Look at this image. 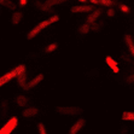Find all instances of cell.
Returning <instances> with one entry per match:
<instances>
[{
	"mask_svg": "<svg viewBox=\"0 0 134 134\" xmlns=\"http://www.w3.org/2000/svg\"><path fill=\"white\" fill-rule=\"evenodd\" d=\"M58 21H59V16L53 15V16H51L50 18L44 19V21L39 22L36 25H34V27H33V28H31L30 30L27 33V40H31V39L36 37L37 35L40 34L42 30H45V29L48 28L51 24H53V23L58 22Z\"/></svg>",
	"mask_w": 134,
	"mask_h": 134,
	"instance_id": "obj_1",
	"label": "cell"
},
{
	"mask_svg": "<svg viewBox=\"0 0 134 134\" xmlns=\"http://www.w3.org/2000/svg\"><path fill=\"white\" fill-rule=\"evenodd\" d=\"M22 72H25L24 64H19V65H17L16 68H13L12 70H10V71L3 74V76H0V87H3L4 85H6L7 82H10L11 80L16 79L19 74H22Z\"/></svg>",
	"mask_w": 134,
	"mask_h": 134,
	"instance_id": "obj_2",
	"label": "cell"
},
{
	"mask_svg": "<svg viewBox=\"0 0 134 134\" xmlns=\"http://www.w3.org/2000/svg\"><path fill=\"white\" fill-rule=\"evenodd\" d=\"M56 112L64 116H80L83 109L80 106H56Z\"/></svg>",
	"mask_w": 134,
	"mask_h": 134,
	"instance_id": "obj_3",
	"label": "cell"
},
{
	"mask_svg": "<svg viewBox=\"0 0 134 134\" xmlns=\"http://www.w3.org/2000/svg\"><path fill=\"white\" fill-rule=\"evenodd\" d=\"M86 122H87V121H86L83 117L77 119L71 126H70V128H69V131H68V133H66V134H79L85 128Z\"/></svg>",
	"mask_w": 134,
	"mask_h": 134,
	"instance_id": "obj_4",
	"label": "cell"
},
{
	"mask_svg": "<svg viewBox=\"0 0 134 134\" xmlns=\"http://www.w3.org/2000/svg\"><path fill=\"white\" fill-rule=\"evenodd\" d=\"M44 74H37L35 75L34 77L31 79L30 81H27V85H25V87L23 88V91L24 92H28V91H31L33 88H35L39 83H41V81L44 80Z\"/></svg>",
	"mask_w": 134,
	"mask_h": 134,
	"instance_id": "obj_5",
	"label": "cell"
},
{
	"mask_svg": "<svg viewBox=\"0 0 134 134\" xmlns=\"http://www.w3.org/2000/svg\"><path fill=\"white\" fill-rule=\"evenodd\" d=\"M17 123H18V119L15 117V116L11 117V119L6 122V125L0 129V134H10L16 127H17Z\"/></svg>",
	"mask_w": 134,
	"mask_h": 134,
	"instance_id": "obj_6",
	"label": "cell"
},
{
	"mask_svg": "<svg viewBox=\"0 0 134 134\" xmlns=\"http://www.w3.org/2000/svg\"><path fill=\"white\" fill-rule=\"evenodd\" d=\"M40 109L36 108V106H29V108H25L22 111V117L24 119H31V117H35L36 115H39Z\"/></svg>",
	"mask_w": 134,
	"mask_h": 134,
	"instance_id": "obj_7",
	"label": "cell"
},
{
	"mask_svg": "<svg viewBox=\"0 0 134 134\" xmlns=\"http://www.w3.org/2000/svg\"><path fill=\"white\" fill-rule=\"evenodd\" d=\"M123 40H125V45H126V47H127L129 54H131L132 57H134V40H133V37H132V35L128 34V33L125 34Z\"/></svg>",
	"mask_w": 134,
	"mask_h": 134,
	"instance_id": "obj_8",
	"label": "cell"
},
{
	"mask_svg": "<svg viewBox=\"0 0 134 134\" xmlns=\"http://www.w3.org/2000/svg\"><path fill=\"white\" fill-rule=\"evenodd\" d=\"M93 10H94V7L92 5H77V6L71 7V12L72 13H88V12H92Z\"/></svg>",
	"mask_w": 134,
	"mask_h": 134,
	"instance_id": "obj_9",
	"label": "cell"
},
{
	"mask_svg": "<svg viewBox=\"0 0 134 134\" xmlns=\"http://www.w3.org/2000/svg\"><path fill=\"white\" fill-rule=\"evenodd\" d=\"M9 110H10V104L7 99H3L0 102V120L6 119L9 115Z\"/></svg>",
	"mask_w": 134,
	"mask_h": 134,
	"instance_id": "obj_10",
	"label": "cell"
},
{
	"mask_svg": "<svg viewBox=\"0 0 134 134\" xmlns=\"http://www.w3.org/2000/svg\"><path fill=\"white\" fill-rule=\"evenodd\" d=\"M15 103L17 104V106H19V108H25V106L30 103V99H29L25 94H18V96H16V98H15Z\"/></svg>",
	"mask_w": 134,
	"mask_h": 134,
	"instance_id": "obj_11",
	"label": "cell"
},
{
	"mask_svg": "<svg viewBox=\"0 0 134 134\" xmlns=\"http://www.w3.org/2000/svg\"><path fill=\"white\" fill-rule=\"evenodd\" d=\"M102 13H103V11H102L100 9L93 10V11L90 13V16L87 17V19H86V21H87V23H88V24H93V23H96V21L99 18Z\"/></svg>",
	"mask_w": 134,
	"mask_h": 134,
	"instance_id": "obj_12",
	"label": "cell"
},
{
	"mask_svg": "<svg viewBox=\"0 0 134 134\" xmlns=\"http://www.w3.org/2000/svg\"><path fill=\"white\" fill-rule=\"evenodd\" d=\"M34 5H35V9L39 10V11H42V12H48V13L53 12L52 7L46 6V5H45V3H41V1H39V0H36V1H35Z\"/></svg>",
	"mask_w": 134,
	"mask_h": 134,
	"instance_id": "obj_13",
	"label": "cell"
},
{
	"mask_svg": "<svg viewBox=\"0 0 134 134\" xmlns=\"http://www.w3.org/2000/svg\"><path fill=\"white\" fill-rule=\"evenodd\" d=\"M22 19H23V12H21V11H15L12 13V16H11V23L13 25L19 24L22 22Z\"/></svg>",
	"mask_w": 134,
	"mask_h": 134,
	"instance_id": "obj_14",
	"label": "cell"
},
{
	"mask_svg": "<svg viewBox=\"0 0 134 134\" xmlns=\"http://www.w3.org/2000/svg\"><path fill=\"white\" fill-rule=\"evenodd\" d=\"M105 62H106V64H108V65L112 69V71H114V72H119L120 71V68H119V65H117V62H116L112 57L108 56L105 58Z\"/></svg>",
	"mask_w": 134,
	"mask_h": 134,
	"instance_id": "obj_15",
	"label": "cell"
},
{
	"mask_svg": "<svg viewBox=\"0 0 134 134\" xmlns=\"http://www.w3.org/2000/svg\"><path fill=\"white\" fill-rule=\"evenodd\" d=\"M16 79H17V83H18V87L23 90V88L25 87V85H27V74H25V72H22V74H19Z\"/></svg>",
	"mask_w": 134,
	"mask_h": 134,
	"instance_id": "obj_16",
	"label": "cell"
},
{
	"mask_svg": "<svg viewBox=\"0 0 134 134\" xmlns=\"http://www.w3.org/2000/svg\"><path fill=\"white\" fill-rule=\"evenodd\" d=\"M122 121L134 122V111H125L122 114Z\"/></svg>",
	"mask_w": 134,
	"mask_h": 134,
	"instance_id": "obj_17",
	"label": "cell"
},
{
	"mask_svg": "<svg viewBox=\"0 0 134 134\" xmlns=\"http://www.w3.org/2000/svg\"><path fill=\"white\" fill-rule=\"evenodd\" d=\"M105 24L106 23L104 22V21L100 23H93V24H91V30L94 31V33H98V31H100L104 27H105Z\"/></svg>",
	"mask_w": 134,
	"mask_h": 134,
	"instance_id": "obj_18",
	"label": "cell"
},
{
	"mask_svg": "<svg viewBox=\"0 0 134 134\" xmlns=\"http://www.w3.org/2000/svg\"><path fill=\"white\" fill-rule=\"evenodd\" d=\"M90 30H91V24H88V23H85V24H82L81 27H80V29H79V34L87 35L88 33H90Z\"/></svg>",
	"mask_w": 134,
	"mask_h": 134,
	"instance_id": "obj_19",
	"label": "cell"
},
{
	"mask_svg": "<svg viewBox=\"0 0 134 134\" xmlns=\"http://www.w3.org/2000/svg\"><path fill=\"white\" fill-rule=\"evenodd\" d=\"M58 48V42H51L45 47V53H51Z\"/></svg>",
	"mask_w": 134,
	"mask_h": 134,
	"instance_id": "obj_20",
	"label": "cell"
},
{
	"mask_svg": "<svg viewBox=\"0 0 134 134\" xmlns=\"http://www.w3.org/2000/svg\"><path fill=\"white\" fill-rule=\"evenodd\" d=\"M65 1H68V0H46V1H45V5L51 7V6H56V5L65 3Z\"/></svg>",
	"mask_w": 134,
	"mask_h": 134,
	"instance_id": "obj_21",
	"label": "cell"
},
{
	"mask_svg": "<svg viewBox=\"0 0 134 134\" xmlns=\"http://www.w3.org/2000/svg\"><path fill=\"white\" fill-rule=\"evenodd\" d=\"M99 4L100 5H103V6H108L110 9V7L115 6V1L114 0H99Z\"/></svg>",
	"mask_w": 134,
	"mask_h": 134,
	"instance_id": "obj_22",
	"label": "cell"
},
{
	"mask_svg": "<svg viewBox=\"0 0 134 134\" xmlns=\"http://www.w3.org/2000/svg\"><path fill=\"white\" fill-rule=\"evenodd\" d=\"M37 132H39V134H48L46 127H45V125L42 122H39V123H37Z\"/></svg>",
	"mask_w": 134,
	"mask_h": 134,
	"instance_id": "obj_23",
	"label": "cell"
},
{
	"mask_svg": "<svg viewBox=\"0 0 134 134\" xmlns=\"http://www.w3.org/2000/svg\"><path fill=\"white\" fill-rule=\"evenodd\" d=\"M119 134H129V128L127 125H121L119 129Z\"/></svg>",
	"mask_w": 134,
	"mask_h": 134,
	"instance_id": "obj_24",
	"label": "cell"
},
{
	"mask_svg": "<svg viewBox=\"0 0 134 134\" xmlns=\"http://www.w3.org/2000/svg\"><path fill=\"white\" fill-rule=\"evenodd\" d=\"M119 9L121 10L123 13H129V12H131V9H129V6H127L126 4H120V5H119Z\"/></svg>",
	"mask_w": 134,
	"mask_h": 134,
	"instance_id": "obj_25",
	"label": "cell"
},
{
	"mask_svg": "<svg viewBox=\"0 0 134 134\" xmlns=\"http://www.w3.org/2000/svg\"><path fill=\"white\" fill-rule=\"evenodd\" d=\"M121 58H122V59H123V60H126V62H129V63L132 62V58H131V57H129V56H128V54H127V53H126V52H122V54H121Z\"/></svg>",
	"mask_w": 134,
	"mask_h": 134,
	"instance_id": "obj_26",
	"label": "cell"
},
{
	"mask_svg": "<svg viewBox=\"0 0 134 134\" xmlns=\"http://www.w3.org/2000/svg\"><path fill=\"white\" fill-rule=\"evenodd\" d=\"M106 15L109 16V17H115L116 11L112 9V7H110V9H108V11H106Z\"/></svg>",
	"mask_w": 134,
	"mask_h": 134,
	"instance_id": "obj_27",
	"label": "cell"
},
{
	"mask_svg": "<svg viewBox=\"0 0 134 134\" xmlns=\"http://www.w3.org/2000/svg\"><path fill=\"white\" fill-rule=\"evenodd\" d=\"M127 83H129V85H132V83H134V74H132V75H129L127 77Z\"/></svg>",
	"mask_w": 134,
	"mask_h": 134,
	"instance_id": "obj_28",
	"label": "cell"
},
{
	"mask_svg": "<svg viewBox=\"0 0 134 134\" xmlns=\"http://www.w3.org/2000/svg\"><path fill=\"white\" fill-rule=\"evenodd\" d=\"M27 4H28V0H19L18 5H19L21 7H24L25 5H27Z\"/></svg>",
	"mask_w": 134,
	"mask_h": 134,
	"instance_id": "obj_29",
	"label": "cell"
},
{
	"mask_svg": "<svg viewBox=\"0 0 134 134\" xmlns=\"http://www.w3.org/2000/svg\"><path fill=\"white\" fill-rule=\"evenodd\" d=\"M92 5H99V0H90Z\"/></svg>",
	"mask_w": 134,
	"mask_h": 134,
	"instance_id": "obj_30",
	"label": "cell"
},
{
	"mask_svg": "<svg viewBox=\"0 0 134 134\" xmlns=\"http://www.w3.org/2000/svg\"><path fill=\"white\" fill-rule=\"evenodd\" d=\"M79 1H81V3H86L87 0H79Z\"/></svg>",
	"mask_w": 134,
	"mask_h": 134,
	"instance_id": "obj_31",
	"label": "cell"
},
{
	"mask_svg": "<svg viewBox=\"0 0 134 134\" xmlns=\"http://www.w3.org/2000/svg\"><path fill=\"white\" fill-rule=\"evenodd\" d=\"M0 15H1V6H0Z\"/></svg>",
	"mask_w": 134,
	"mask_h": 134,
	"instance_id": "obj_32",
	"label": "cell"
}]
</instances>
